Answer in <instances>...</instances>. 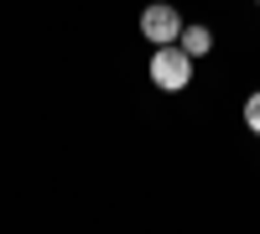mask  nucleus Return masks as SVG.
<instances>
[{"label":"nucleus","mask_w":260,"mask_h":234,"mask_svg":"<svg viewBox=\"0 0 260 234\" xmlns=\"http://www.w3.org/2000/svg\"><path fill=\"white\" fill-rule=\"evenodd\" d=\"M151 78H156V89H187L192 83V52L182 42H161L156 52H151Z\"/></svg>","instance_id":"1"},{"label":"nucleus","mask_w":260,"mask_h":234,"mask_svg":"<svg viewBox=\"0 0 260 234\" xmlns=\"http://www.w3.org/2000/svg\"><path fill=\"white\" fill-rule=\"evenodd\" d=\"M141 31L156 42V47H161V42H177V37H182L177 6H146V11H141Z\"/></svg>","instance_id":"2"},{"label":"nucleus","mask_w":260,"mask_h":234,"mask_svg":"<svg viewBox=\"0 0 260 234\" xmlns=\"http://www.w3.org/2000/svg\"><path fill=\"white\" fill-rule=\"evenodd\" d=\"M177 42H182V47H187L192 57H203V52L213 47V37H208V26H182V37H177Z\"/></svg>","instance_id":"3"},{"label":"nucleus","mask_w":260,"mask_h":234,"mask_svg":"<svg viewBox=\"0 0 260 234\" xmlns=\"http://www.w3.org/2000/svg\"><path fill=\"white\" fill-rule=\"evenodd\" d=\"M245 125L260 136V94H250V99H245Z\"/></svg>","instance_id":"4"}]
</instances>
